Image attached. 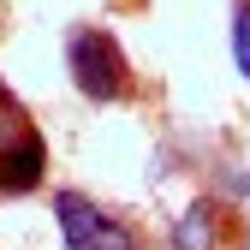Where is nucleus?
<instances>
[{"instance_id":"423d86ee","label":"nucleus","mask_w":250,"mask_h":250,"mask_svg":"<svg viewBox=\"0 0 250 250\" xmlns=\"http://www.w3.org/2000/svg\"><path fill=\"white\" fill-rule=\"evenodd\" d=\"M244 250H250V244H244Z\"/></svg>"},{"instance_id":"f257e3e1","label":"nucleus","mask_w":250,"mask_h":250,"mask_svg":"<svg viewBox=\"0 0 250 250\" xmlns=\"http://www.w3.org/2000/svg\"><path fill=\"white\" fill-rule=\"evenodd\" d=\"M54 221H60V244L66 250H137L131 227L113 221V214L96 197H83V191H60L54 197Z\"/></svg>"},{"instance_id":"f03ea898","label":"nucleus","mask_w":250,"mask_h":250,"mask_svg":"<svg viewBox=\"0 0 250 250\" xmlns=\"http://www.w3.org/2000/svg\"><path fill=\"white\" fill-rule=\"evenodd\" d=\"M66 66H72V78L89 102H113L125 89V60H119L113 36H102V30H72L66 36Z\"/></svg>"},{"instance_id":"20e7f679","label":"nucleus","mask_w":250,"mask_h":250,"mask_svg":"<svg viewBox=\"0 0 250 250\" xmlns=\"http://www.w3.org/2000/svg\"><path fill=\"white\" fill-rule=\"evenodd\" d=\"M173 250H214V208L208 203H191L173 227Z\"/></svg>"},{"instance_id":"39448f33","label":"nucleus","mask_w":250,"mask_h":250,"mask_svg":"<svg viewBox=\"0 0 250 250\" xmlns=\"http://www.w3.org/2000/svg\"><path fill=\"white\" fill-rule=\"evenodd\" d=\"M232 66H238L244 83H250V0L238 6V18H232Z\"/></svg>"},{"instance_id":"7ed1b4c3","label":"nucleus","mask_w":250,"mask_h":250,"mask_svg":"<svg viewBox=\"0 0 250 250\" xmlns=\"http://www.w3.org/2000/svg\"><path fill=\"white\" fill-rule=\"evenodd\" d=\"M42 167H48V149H42L36 131H24L12 149H0V185H6V191H36Z\"/></svg>"}]
</instances>
